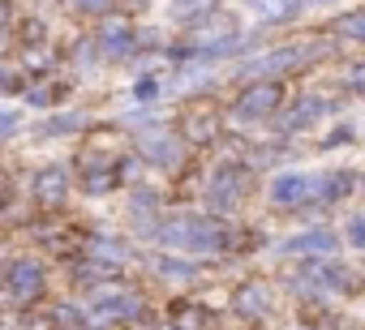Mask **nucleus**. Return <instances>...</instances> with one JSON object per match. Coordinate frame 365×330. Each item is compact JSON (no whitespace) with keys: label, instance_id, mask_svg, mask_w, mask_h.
Listing matches in <instances>:
<instances>
[{"label":"nucleus","instance_id":"obj_20","mask_svg":"<svg viewBox=\"0 0 365 330\" xmlns=\"http://www.w3.org/2000/svg\"><path fill=\"white\" fill-rule=\"evenodd\" d=\"M159 95H163V82H159V78H150V73L133 82V99H138V103H155Z\"/></svg>","mask_w":365,"mask_h":330},{"label":"nucleus","instance_id":"obj_18","mask_svg":"<svg viewBox=\"0 0 365 330\" xmlns=\"http://www.w3.org/2000/svg\"><path fill=\"white\" fill-rule=\"evenodd\" d=\"M335 35H344V39H356V43H365V9H352V14L335 18Z\"/></svg>","mask_w":365,"mask_h":330},{"label":"nucleus","instance_id":"obj_8","mask_svg":"<svg viewBox=\"0 0 365 330\" xmlns=\"http://www.w3.org/2000/svg\"><path fill=\"white\" fill-rule=\"evenodd\" d=\"M95 48L108 56V60H129L133 52H138V39H133V26L129 22H120V18H103V26H99V39H95Z\"/></svg>","mask_w":365,"mask_h":330},{"label":"nucleus","instance_id":"obj_1","mask_svg":"<svg viewBox=\"0 0 365 330\" xmlns=\"http://www.w3.org/2000/svg\"><path fill=\"white\" fill-rule=\"evenodd\" d=\"M159 245H172L190 257H202V253H220L228 245V228L220 219H207V215H176L159 228Z\"/></svg>","mask_w":365,"mask_h":330},{"label":"nucleus","instance_id":"obj_10","mask_svg":"<svg viewBox=\"0 0 365 330\" xmlns=\"http://www.w3.org/2000/svg\"><path fill=\"white\" fill-rule=\"evenodd\" d=\"M309 292H344L348 287V270L339 266V257H322V262H309V270H305V279H301Z\"/></svg>","mask_w":365,"mask_h":330},{"label":"nucleus","instance_id":"obj_21","mask_svg":"<svg viewBox=\"0 0 365 330\" xmlns=\"http://www.w3.org/2000/svg\"><path fill=\"white\" fill-rule=\"evenodd\" d=\"M344 240H348L352 249H365V215H352V219L344 223Z\"/></svg>","mask_w":365,"mask_h":330},{"label":"nucleus","instance_id":"obj_2","mask_svg":"<svg viewBox=\"0 0 365 330\" xmlns=\"http://www.w3.org/2000/svg\"><path fill=\"white\" fill-rule=\"evenodd\" d=\"M322 56H331V43H322V39L318 43H284V48H271V52L245 60L241 73H258L262 82H279L284 73H301V69L318 65Z\"/></svg>","mask_w":365,"mask_h":330},{"label":"nucleus","instance_id":"obj_16","mask_svg":"<svg viewBox=\"0 0 365 330\" xmlns=\"http://www.w3.org/2000/svg\"><path fill=\"white\" fill-rule=\"evenodd\" d=\"M82 124H86V116H73V112H69V116H52V120L39 124L35 133H39V137H65V133H78Z\"/></svg>","mask_w":365,"mask_h":330},{"label":"nucleus","instance_id":"obj_27","mask_svg":"<svg viewBox=\"0 0 365 330\" xmlns=\"http://www.w3.org/2000/svg\"><path fill=\"white\" fill-rule=\"evenodd\" d=\"M314 5H331V0H314Z\"/></svg>","mask_w":365,"mask_h":330},{"label":"nucleus","instance_id":"obj_6","mask_svg":"<svg viewBox=\"0 0 365 330\" xmlns=\"http://www.w3.org/2000/svg\"><path fill=\"white\" fill-rule=\"evenodd\" d=\"M241 189H245V172L237 168V163H224V168L207 181V202L215 215H232L237 202H241Z\"/></svg>","mask_w":365,"mask_h":330},{"label":"nucleus","instance_id":"obj_26","mask_svg":"<svg viewBox=\"0 0 365 330\" xmlns=\"http://www.w3.org/2000/svg\"><path fill=\"white\" fill-rule=\"evenodd\" d=\"M356 189H361V193H365V172H361V181H356Z\"/></svg>","mask_w":365,"mask_h":330},{"label":"nucleus","instance_id":"obj_24","mask_svg":"<svg viewBox=\"0 0 365 330\" xmlns=\"http://www.w3.org/2000/svg\"><path fill=\"white\" fill-rule=\"evenodd\" d=\"M73 5H78L82 14H108V5H112V0H73Z\"/></svg>","mask_w":365,"mask_h":330},{"label":"nucleus","instance_id":"obj_5","mask_svg":"<svg viewBox=\"0 0 365 330\" xmlns=\"http://www.w3.org/2000/svg\"><path fill=\"white\" fill-rule=\"evenodd\" d=\"M344 240L331 232V228H305L288 240H279V257H305V262H322V257H339Z\"/></svg>","mask_w":365,"mask_h":330},{"label":"nucleus","instance_id":"obj_13","mask_svg":"<svg viewBox=\"0 0 365 330\" xmlns=\"http://www.w3.org/2000/svg\"><path fill=\"white\" fill-rule=\"evenodd\" d=\"M180 137H172V133H163V129H155V133H146L142 137V154H146V163H159V168H172V163L180 159Z\"/></svg>","mask_w":365,"mask_h":330},{"label":"nucleus","instance_id":"obj_14","mask_svg":"<svg viewBox=\"0 0 365 330\" xmlns=\"http://www.w3.org/2000/svg\"><path fill=\"white\" fill-rule=\"evenodd\" d=\"M31 189L39 202H61L69 193V176H65V168H43V172H35Z\"/></svg>","mask_w":365,"mask_h":330},{"label":"nucleus","instance_id":"obj_4","mask_svg":"<svg viewBox=\"0 0 365 330\" xmlns=\"http://www.w3.org/2000/svg\"><path fill=\"white\" fill-rule=\"evenodd\" d=\"M318 193V172H279L267 189L275 211H309Z\"/></svg>","mask_w":365,"mask_h":330},{"label":"nucleus","instance_id":"obj_25","mask_svg":"<svg viewBox=\"0 0 365 330\" xmlns=\"http://www.w3.org/2000/svg\"><path fill=\"white\" fill-rule=\"evenodd\" d=\"M348 137H352V129H348V124H344V129H335V133H331V137H327V146H339V142H348Z\"/></svg>","mask_w":365,"mask_h":330},{"label":"nucleus","instance_id":"obj_17","mask_svg":"<svg viewBox=\"0 0 365 330\" xmlns=\"http://www.w3.org/2000/svg\"><path fill=\"white\" fill-rule=\"evenodd\" d=\"M267 304H271V296H267L262 283H250V287H241V296H237V309H241V313H267Z\"/></svg>","mask_w":365,"mask_h":330},{"label":"nucleus","instance_id":"obj_9","mask_svg":"<svg viewBox=\"0 0 365 330\" xmlns=\"http://www.w3.org/2000/svg\"><path fill=\"white\" fill-rule=\"evenodd\" d=\"M9 292L18 296V304H31L43 296V266L35 257H18L9 266Z\"/></svg>","mask_w":365,"mask_h":330},{"label":"nucleus","instance_id":"obj_12","mask_svg":"<svg viewBox=\"0 0 365 330\" xmlns=\"http://www.w3.org/2000/svg\"><path fill=\"white\" fill-rule=\"evenodd\" d=\"M91 313L95 317H108V321H129V317L142 313V300L133 292H103V296H95Z\"/></svg>","mask_w":365,"mask_h":330},{"label":"nucleus","instance_id":"obj_11","mask_svg":"<svg viewBox=\"0 0 365 330\" xmlns=\"http://www.w3.org/2000/svg\"><path fill=\"white\" fill-rule=\"evenodd\" d=\"M356 172H348V168H331V172H318V193H314V206H331V202H339V198H348V193H356Z\"/></svg>","mask_w":365,"mask_h":330},{"label":"nucleus","instance_id":"obj_22","mask_svg":"<svg viewBox=\"0 0 365 330\" xmlns=\"http://www.w3.org/2000/svg\"><path fill=\"white\" fill-rule=\"evenodd\" d=\"M22 129V112L18 107H0V137H14Z\"/></svg>","mask_w":365,"mask_h":330},{"label":"nucleus","instance_id":"obj_7","mask_svg":"<svg viewBox=\"0 0 365 330\" xmlns=\"http://www.w3.org/2000/svg\"><path fill=\"white\" fill-rule=\"evenodd\" d=\"M335 112V103L327 99V95H301L288 112H284V120H279V129L284 133H301V129H309V124H318V120H327Z\"/></svg>","mask_w":365,"mask_h":330},{"label":"nucleus","instance_id":"obj_19","mask_svg":"<svg viewBox=\"0 0 365 330\" xmlns=\"http://www.w3.org/2000/svg\"><path fill=\"white\" fill-rule=\"evenodd\" d=\"M159 275L163 279H194L198 266L194 262H180V257H159Z\"/></svg>","mask_w":365,"mask_h":330},{"label":"nucleus","instance_id":"obj_15","mask_svg":"<svg viewBox=\"0 0 365 330\" xmlns=\"http://www.w3.org/2000/svg\"><path fill=\"white\" fill-rule=\"evenodd\" d=\"M86 257L112 270V266H125V245H120V240H112V236H95V240H91V249H86Z\"/></svg>","mask_w":365,"mask_h":330},{"label":"nucleus","instance_id":"obj_23","mask_svg":"<svg viewBox=\"0 0 365 330\" xmlns=\"http://www.w3.org/2000/svg\"><path fill=\"white\" fill-rule=\"evenodd\" d=\"M344 86H348V90H361V95H365V60H352V65L344 69Z\"/></svg>","mask_w":365,"mask_h":330},{"label":"nucleus","instance_id":"obj_3","mask_svg":"<svg viewBox=\"0 0 365 330\" xmlns=\"http://www.w3.org/2000/svg\"><path fill=\"white\" fill-rule=\"evenodd\" d=\"M279 103H284V86L279 82H254V86H245L237 95L232 120L237 124H262V120H271L279 112Z\"/></svg>","mask_w":365,"mask_h":330}]
</instances>
